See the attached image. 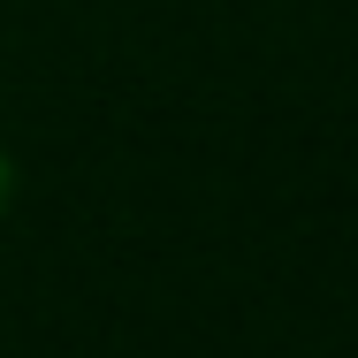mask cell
I'll return each instance as SVG.
<instances>
[{"mask_svg":"<svg viewBox=\"0 0 358 358\" xmlns=\"http://www.w3.org/2000/svg\"><path fill=\"white\" fill-rule=\"evenodd\" d=\"M0 191H8V168H0Z\"/></svg>","mask_w":358,"mask_h":358,"instance_id":"6da1fadb","label":"cell"}]
</instances>
